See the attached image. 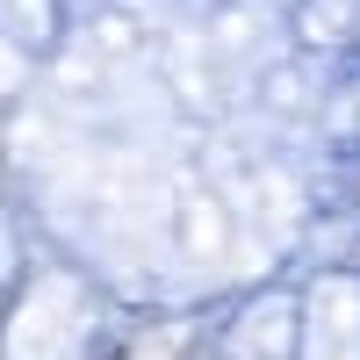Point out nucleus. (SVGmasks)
I'll return each instance as SVG.
<instances>
[]
</instances>
